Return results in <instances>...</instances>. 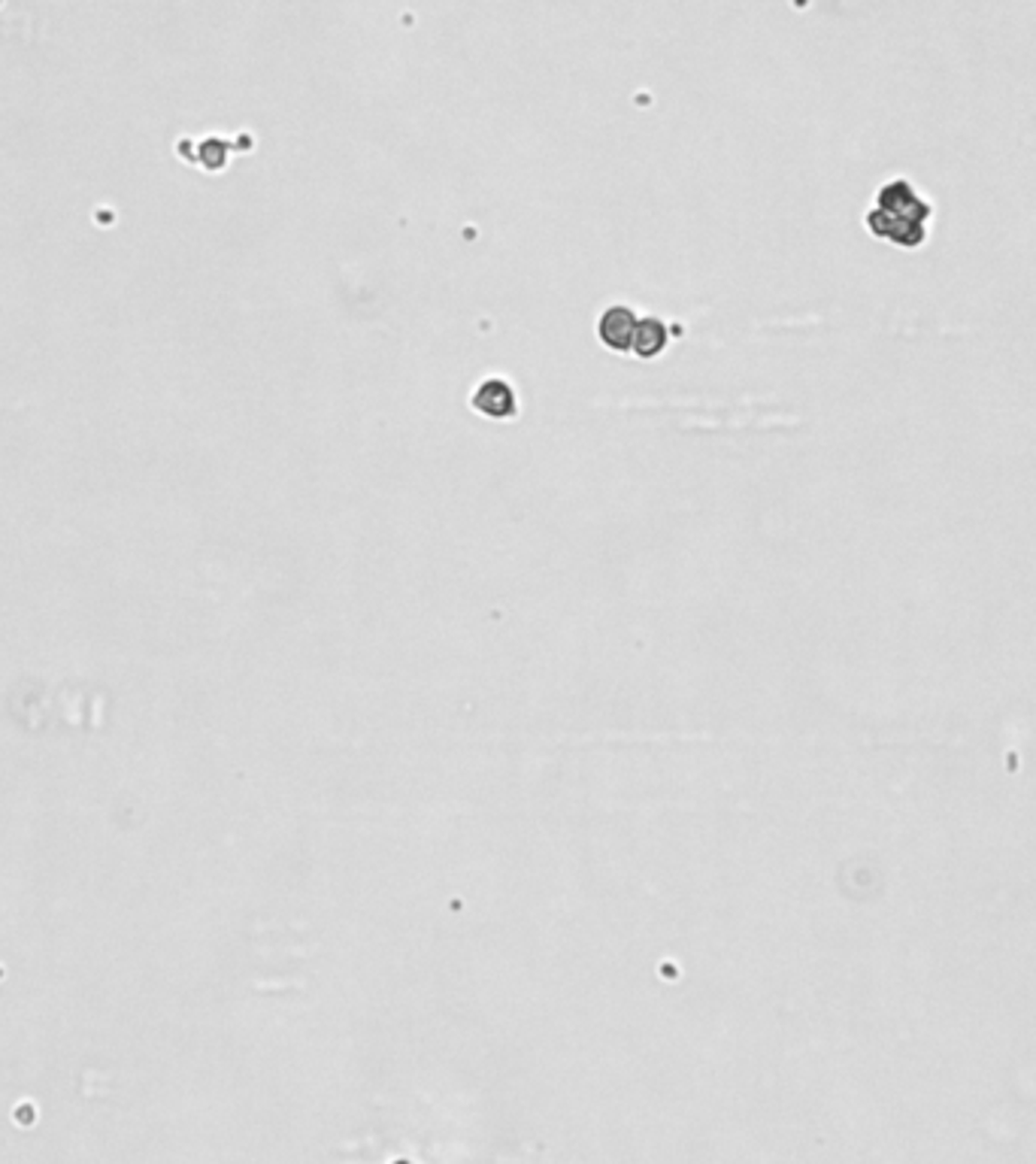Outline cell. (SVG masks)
<instances>
[{
  "label": "cell",
  "mask_w": 1036,
  "mask_h": 1164,
  "mask_svg": "<svg viewBox=\"0 0 1036 1164\" xmlns=\"http://www.w3.org/2000/svg\"><path fill=\"white\" fill-rule=\"evenodd\" d=\"M470 406L485 419H513L518 413V397L507 380H485L473 391Z\"/></svg>",
  "instance_id": "7a4b0ae2"
},
{
  "label": "cell",
  "mask_w": 1036,
  "mask_h": 1164,
  "mask_svg": "<svg viewBox=\"0 0 1036 1164\" xmlns=\"http://www.w3.org/2000/svg\"><path fill=\"white\" fill-rule=\"evenodd\" d=\"M637 324H640V316L631 307H609L597 322V337L612 352H631Z\"/></svg>",
  "instance_id": "3957f363"
},
{
  "label": "cell",
  "mask_w": 1036,
  "mask_h": 1164,
  "mask_svg": "<svg viewBox=\"0 0 1036 1164\" xmlns=\"http://www.w3.org/2000/svg\"><path fill=\"white\" fill-rule=\"evenodd\" d=\"M667 337H670L667 324L661 322V319H654V316H646V319H640V324H637L631 352L637 358H654V355H661L667 349Z\"/></svg>",
  "instance_id": "277c9868"
},
{
  "label": "cell",
  "mask_w": 1036,
  "mask_h": 1164,
  "mask_svg": "<svg viewBox=\"0 0 1036 1164\" xmlns=\"http://www.w3.org/2000/svg\"><path fill=\"white\" fill-rule=\"evenodd\" d=\"M930 219V206L912 192V186L898 180V183H888L882 192L876 206L867 212V228L873 237L879 240H888L894 246H904V249H915L924 243V222Z\"/></svg>",
  "instance_id": "6da1fadb"
}]
</instances>
